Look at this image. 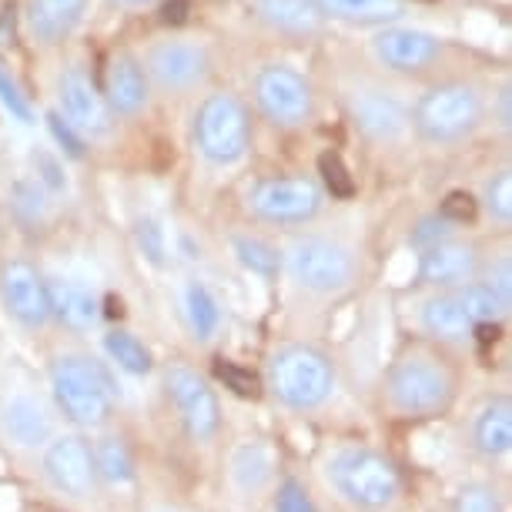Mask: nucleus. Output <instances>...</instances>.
Here are the masks:
<instances>
[{"instance_id": "nucleus-36", "label": "nucleus", "mask_w": 512, "mask_h": 512, "mask_svg": "<svg viewBox=\"0 0 512 512\" xmlns=\"http://www.w3.org/2000/svg\"><path fill=\"white\" fill-rule=\"evenodd\" d=\"M479 208L486 211V218L496 228H509L512 225V171L502 168L496 171L486 185H482V195L476 198Z\"/></svg>"}, {"instance_id": "nucleus-43", "label": "nucleus", "mask_w": 512, "mask_h": 512, "mask_svg": "<svg viewBox=\"0 0 512 512\" xmlns=\"http://www.w3.org/2000/svg\"><path fill=\"white\" fill-rule=\"evenodd\" d=\"M218 375L225 379V385L231 392H238V395H245V399H258V379L251 372H241L235 362H228L225 359V365H218Z\"/></svg>"}, {"instance_id": "nucleus-4", "label": "nucleus", "mask_w": 512, "mask_h": 512, "mask_svg": "<svg viewBox=\"0 0 512 512\" xmlns=\"http://www.w3.org/2000/svg\"><path fill=\"white\" fill-rule=\"evenodd\" d=\"M265 392L288 415L308 419L328 409L338 392V362L315 342H282L265 362Z\"/></svg>"}, {"instance_id": "nucleus-5", "label": "nucleus", "mask_w": 512, "mask_h": 512, "mask_svg": "<svg viewBox=\"0 0 512 512\" xmlns=\"http://www.w3.org/2000/svg\"><path fill=\"white\" fill-rule=\"evenodd\" d=\"M282 275L305 298L335 302L359 285L362 258L349 241L302 231L282 248Z\"/></svg>"}, {"instance_id": "nucleus-3", "label": "nucleus", "mask_w": 512, "mask_h": 512, "mask_svg": "<svg viewBox=\"0 0 512 512\" xmlns=\"http://www.w3.org/2000/svg\"><path fill=\"white\" fill-rule=\"evenodd\" d=\"M47 395L57 415L81 432L111 425L118 409V389L108 362L84 349H57L47 359Z\"/></svg>"}, {"instance_id": "nucleus-33", "label": "nucleus", "mask_w": 512, "mask_h": 512, "mask_svg": "<svg viewBox=\"0 0 512 512\" xmlns=\"http://www.w3.org/2000/svg\"><path fill=\"white\" fill-rule=\"evenodd\" d=\"M456 295H459L462 308H466V315L472 318V325H502L512 308V302H506V298L479 275L472 278V282L459 285Z\"/></svg>"}, {"instance_id": "nucleus-14", "label": "nucleus", "mask_w": 512, "mask_h": 512, "mask_svg": "<svg viewBox=\"0 0 512 512\" xmlns=\"http://www.w3.org/2000/svg\"><path fill=\"white\" fill-rule=\"evenodd\" d=\"M0 308L27 335H41L51 328L47 275L31 258H7L0 265Z\"/></svg>"}, {"instance_id": "nucleus-29", "label": "nucleus", "mask_w": 512, "mask_h": 512, "mask_svg": "<svg viewBox=\"0 0 512 512\" xmlns=\"http://www.w3.org/2000/svg\"><path fill=\"white\" fill-rule=\"evenodd\" d=\"M325 21L355 27H385L405 17V0H312Z\"/></svg>"}, {"instance_id": "nucleus-35", "label": "nucleus", "mask_w": 512, "mask_h": 512, "mask_svg": "<svg viewBox=\"0 0 512 512\" xmlns=\"http://www.w3.org/2000/svg\"><path fill=\"white\" fill-rule=\"evenodd\" d=\"M134 241H138L141 255L158 268L171 265V258H175V241H171L168 228H164L154 215H141L134 221Z\"/></svg>"}, {"instance_id": "nucleus-13", "label": "nucleus", "mask_w": 512, "mask_h": 512, "mask_svg": "<svg viewBox=\"0 0 512 512\" xmlns=\"http://www.w3.org/2000/svg\"><path fill=\"white\" fill-rule=\"evenodd\" d=\"M325 191L312 178L272 175L258 178L245 191V211L272 228H305L322 215Z\"/></svg>"}, {"instance_id": "nucleus-22", "label": "nucleus", "mask_w": 512, "mask_h": 512, "mask_svg": "<svg viewBox=\"0 0 512 512\" xmlns=\"http://www.w3.org/2000/svg\"><path fill=\"white\" fill-rule=\"evenodd\" d=\"M91 449L104 496H141L144 476L138 466V452H134L131 439L121 429H114V422L91 432Z\"/></svg>"}, {"instance_id": "nucleus-23", "label": "nucleus", "mask_w": 512, "mask_h": 512, "mask_svg": "<svg viewBox=\"0 0 512 512\" xmlns=\"http://www.w3.org/2000/svg\"><path fill=\"white\" fill-rule=\"evenodd\" d=\"M151 81L144 64L128 51H118L108 61V71H104V101L114 114V121H134L141 118L144 111L151 108Z\"/></svg>"}, {"instance_id": "nucleus-19", "label": "nucleus", "mask_w": 512, "mask_h": 512, "mask_svg": "<svg viewBox=\"0 0 512 512\" xmlns=\"http://www.w3.org/2000/svg\"><path fill=\"white\" fill-rule=\"evenodd\" d=\"M482 262H486V251L479 248V241L456 231V235L419 251L415 282L422 288H459L482 272Z\"/></svg>"}, {"instance_id": "nucleus-24", "label": "nucleus", "mask_w": 512, "mask_h": 512, "mask_svg": "<svg viewBox=\"0 0 512 512\" xmlns=\"http://www.w3.org/2000/svg\"><path fill=\"white\" fill-rule=\"evenodd\" d=\"M178 318H181V328L188 332V338L195 345H215L221 332L228 325V312H225V302L218 298V292L211 288L208 282L201 278H185L178 285Z\"/></svg>"}, {"instance_id": "nucleus-38", "label": "nucleus", "mask_w": 512, "mask_h": 512, "mask_svg": "<svg viewBox=\"0 0 512 512\" xmlns=\"http://www.w3.org/2000/svg\"><path fill=\"white\" fill-rule=\"evenodd\" d=\"M456 231H459V228L452 225V221L442 218L439 211H432V215H422V218L412 225V231H409V245H412L415 251H422V248L436 245V241H442V238L456 235Z\"/></svg>"}, {"instance_id": "nucleus-39", "label": "nucleus", "mask_w": 512, "mask_h": 512, "mask_svg": "<svg viewBox=\"0 0 512 512\" xmlns=\"http://www.w3.org/2000/svg\"><path fill=\"white\" fill-rule=\"evenodd\" d=\"M0 104H4V111L11 114L14 121H21V124H31L34 121L31 101L24 98L21 88H17V81L4 71V67H0Z\"/></svg>"}, {"instance_id": "nucleus-11", "label": "nucleus", "mask_w": 512, "mask_h": 512, "mask_svg": "<svg viewBox=\"0 0 512 512\" xmlns=\"http://www.w3.org/2000/svg\"><path fill=\"white\" fill-rule=\"evenodd\" d=\"M64 419L57 415L51 395L34 385H14L0 392V446L17 459H31L47 446Z\"/></svg>"}, {"instance_id": "nucleus-31", "label": "nucleus", "mask_w": 512, "mask_h": 512, "mask_svg": "<svg viewBox=\"0 0 512 512\" xmlns=\"http://www.w3.org/2000/svg\"><path fill=\"white\" fill-rule=\"evenodd\" d=\"M268 512H325V496L315 486V479H305L298 472H282L268 492Z\"/></svg>"}, {"instance_id": "nucleus-28", "label": "nucleus", "mask_w": 512, "mask_h": 512, "mask_svg": "<svg viewBox=\"0 0 512 512\" xmlns=\"http://www.w3.org/2000/svg\"><path fill=\"white\" fill-rule=\"evenodd\" d=\"M101 352L111 369L131 375V379H148V375H154V369H158L148 342L124 325H114L101 335Z\"/></svg>"}, {"instance_id": "nucleus-7", "label": "nucleus", "mask_w": 512, "mask_h": 512, "mask_svg": "<svg viewBox=\"0 0 512 512\" xmlns=\"http://www.w3.org/2000/svg\"><path fill=\"white\" fill-rule=\"evenodd\" d=\"M486 118V98L472 81H439L425 88L409 108V131L425 144L452 148L469 141Z\"/></svg>"}, {"instance_id": "nucleus-2", "label": "nucleus", "mask_w": 512, "mask_h": 512, "mask_svg": "<svg viewBox=\"0 0 512 512\" xmlns=\"http://www.w3.org/2000/svg\"><path fill=\"white\" fill-rule=\"evenodd\" d=\"M462 399V365L452 349L436 342L402 345L379 379L382 415L392 422L425 425L452 415Z\"/></svg>"}, {"instance_id": "nucleus-41", "label": "nucleus", "mask_w": 512, "mask_h": 512, "mask_svg": "<svg viewBox=\"0 0 512 512\" xmlns=\"http://www.w3.org/2000/svg\"><path fill=\"white\" fill-rule=\"evenodd\" d=\"M479 278H486V282L496 288L506 302H512V262H509V255H496V258L486 255Z\"/></svg>"}, {"instance_id": "nucleus-40", "label": "nucleus", "mask_w": 512, "mask_h": 512, "mask_svg": "<svg viewBox=\"0 0 512 512\" xmlns=\"http://www.w3.org/2000/svg\"><path fill=\"white\" fill-rule=\"evenodd\" d=\"M439 215L452 221L456 228L469 225V221H476V215H479V201H476V195H469V191H449L439 205Z\"/></svg>"}, {"instance_id": "nucleus-1", "label": "nucleus", "mask_w": 512, "mask_h": 512, "mask_svg": "<svg viewBox=\"0 0 512 512\" xmlns=\"http://www.w3.org/2000/svg\"><path fill=\"white\" fill-rule=\"evenodd\" d=\"M315 486L342 512H402L409 476L389 449L369 439H332L315 456Z\"/></svg>"}, {"instance_id": "nucleus-34", "label": "nucleus", "mask_w": 512, "mask_h": 512, "mask_svg": "<svg viewBox=\"0 0 512 512\" xmlns=\"http://www.w3.org/2000/svg\"><path fill=\"white\" fill-rule=\"evenodd\" d=\"M231 251H235L241 268H248L251 275L265 278V282L282 275V248H275L262 235H235L231 238Z\"/></svg>"}, {"instance_id": "nucleus-12", "label": "nucleus", "mask_w": 512, "mask_h": 512, "mask_svg": "<svg viewBox=\"0 0 512 512\" xmlns=\"http://www.w3.org/2000/svg\"><path fill=\"white\" fill-rule=\"evenodd\" d=\"M251 101L272 128L295 131L315 121L318 98L312 81L292 64L268 61L251 77Z\"/></svg>"}, {"instance_id": "nucleus-30", "label": "nucleus", "mask_w": 512, "mask_h": 512, "mask_svg": "<svg viewBox=\"0 0 512 512\" xmlns=\"http://www.w3.org/2000/svg\"><path fill=\"white\" fill-rule=\"evenodd\" d=\"M446 512H509L506 486L496 476H472L462 479L449 492Z\"/></svg>"}, {"instance_id": "nucleus-8", "label": "nucleus", "mask_w": 512, "mask_h": 512, "mask_svg": "<svg viewBox=\"0 0 512 512\" xmlns=\"http://www.w3.org/2000/svg\"><path fill=\"white\" fill-rule=\"evenodd\" d=\"M191 141L201 161L211 168H235L248 158L251 141H255L248 104L235 91L208 94L191 118Z\"/></svg>"}, {"instance_id": "nucleus-46", "label": "nucleus", "mask_w": 512, "mask_h": 512, "mask_svg": "<svg viewBox=\"0 0 512 512\" xmlns=\"http://www.w3.org/2000/svg\"><path fill=\"white\" fill-rule=\"evenodd\" d=\"M141 512H198L185 506V502H175V499H151V502H141Z\"/></svg>"}, {"instance_id": "nucleus-48", "label": "nucleus", "mask_w": 512, "mask_h": 512, "mask_svg": "<svg viewBox=\"0 0 512 512\" xmlns=\"http://www.w3.org/2000/svg\"><path fill=\"white\" fill-rule=\"evenodd\" d=\"M114 7H128V11H134V7H148L154 4V0H111Z\"/></svg>"}, {"instance_id": "nucleus-37", "label": "nucleus", "mask_w": 512, "mask_h": 512, "mask_svg": "<svg viewBox=\"0 0 512 512\" xmlns=\"http://www.w3.org/2000/svg\"><path fill=\"white\" fill-rule=\"evenodd\" d=\"M318 175H322V185L332 198H352L355 195V178H352V171L345 168L342 154L325 151L322 158H318Z\"/></svg>"}, {"instance_id": "nucleus-32", "label": "nucleus", "mask_w": 512, "mask_h": 512, "mask_svg": "<svg viewBox=\"0 0 512 512\" xmlns=\"http://www.w3.org/2000/svg\"><path fill=\"white\" fill-rule=\"evenodd\" d=\"M11 211L17 218V225L24 231H44L51 225L54 218V201H51V191L44 185H37L34 178H21L14 181L11 188Z\"/></svg>"}, {"instance_id": "nucleus-42", "label": "nucleus", "mask_w": 512, "mask_h": 512, "mask_svg": "<svg viewBox=\"0 0 512 512\" xmlns=\"http://www.w3.org/2000/svg\"><path fill=\"white\" fill-rule=\"evenodd\" d=\"M47 128H51L54 141L61 144L67 158H84V138L61 118V111H47Z\"/></svg>"}, {"instance_id": "nucleus-9", "label": "nucleus", "mask_w": 512, "mask_h": 512, "mask_svg": "<svg viewBox=\"0 0 512 512\" xmlns=\"http://www.w3.org/2000/svg\"><path fill=\"white\" fill-rule=\"evenodd\" d=\"M161 385L175 409L181 429L195 449H218L225 436V409L205 375L188 362H168L161 369Z\"/></svg>"}, {"instance_id": "nucleus-18", "label": "nucleus", "mask_w": 512, "mask_h": 512, "mask_svg": "<svg viewBox=\"0 0 512 512\" xmlns=\"http://www.w3.org/2000/svg\"><path fill=\"white\" fill-rule=\"evenodd\" d=\"M57 104H61V118L71 124V128L81 134L84 141H98L108 138L114 128V114L104 101L101 88L94 84V77L84 71V67H64L61 77H57Z\"/></svg>"}, {"instance_id": "nucleus-44", "label": "nucleus", "mask_w": 512, "mask_h": 512, "mask_svg": "<svg viewBox=\"0 0 512 512\" xmlns=\"http://www.w3.org/2000/svg\"><path fill=\"white\" fill-rule=\"evenodd\" d=\"M34 171H37V185H44L51 195H57V191L67 188V181L61 175V161L51 158V154H34Z\"/></svg>"}, {"instance_id": "nucleus-15", "label": "nucleus", "mask_w": 512, "mask_h": 512, "mask_svg": "<svg viewBox=\"0 0 512 512\" xmlns=\"http://www.w3.org/2000/svg\"><path fill=\"white\" fill-rule=\"evenodd\" d=\"M144 71H148L151 88H158L168 98H181L208 81L211 74V54L201 41H185V37H171V41L151 44L144 54Z\"/></svg>"}, {"instance_id": "nucleus-6", "label": "nucleus", "mask_w": 512, "mask_h": 512, "mask_svg": "<svg viewBox=\"0 0 512 512\" xmlns=\"http://www.w3.org/2000/svg\"><path fill=\"white\" fill-rule=\"evenodd\" d=\"M34 479L54 502L74 512H98L108 499L94 466L91 432L81 429H61L47 439L34 456Z\"/></svg>"}, {"instance_id": "nucleus-16", "label": "nucleus", "mask_w": 512, "mask_h": 512, "mask_svg": "<svg viewBox=\"0 0 512 512\" xmlns=\"http://www.w3.org/2000/svg\"><path fill=\"white\" fill-rule=\"evenodd\" d=\"M345 111L355 131L372 144H399L409 134V104L382 84H355L345 91Z\"/></svg>"}, {"instance_id": "nucleus-47", "label": "nucleus", "mask_w": 512, "mask_h": 512, "mask_svg": "<svg viewBox=\"0 0 512 512\" xmlns=\"http://www.w3.org/2000/svg\"><path fill=\"white\" fill-rule=\"evenodd\" d=\"M185 11H188L185 0H171V4L164 7V21H168V24H181V21H185Z\"/></svg>"}, {"instance_id": "nucleus-27", "label": "nucleus", "mask_w": 512, "mask_h": 512, "mask_svg": "<svg viewBox=\"0 0 512 512\" xmlns=\"http://www.w3.org/2000/svg\"><path fill=\"white\" fill-rule=\"evenodd\" d=\"M258 21L272 27L275 34L308 41L325 31V17L312 0H251Z\"/></svg>"}, {"instance_id": "nucleus-45", "label": "nucleus", "mask_w": 512, "mask_h": 512, "mask_svg": "<svg viewBox=\"0 0 512 512\" xmlns=\"http://www.w3.org/2000/svg\"><path fill=\"white\" fill-rule=\"evenodd\" d=\"M492 118H496V124L502 131L512 128V88L509 84H502L499 94H496V111H492Z\"/></svg>"}, {"instance_id": "nucleus-20", "label": "nucleus", "mask_w": 512, "mask_h": 512, "mask_svg": "<svg viewBox=\"0 0 512 512\" xmlns=\"http://www.w3.org/2000/svg\"><path fill=\"white\" fill-rule=\"evenodd\" d=\"M415 328L425 342H436L452 352L472 345L476 335V325L462 308L456 288H425V295L415 302Z\"/></svg>"}, {"instance_id": "nucleus-26", "label": "nucleus", "mask_w": 512, "mask_h": 512, "mask_svg": "<svg viewBox=\"0 0 512 512\" xmlns=\"http://www.w3.org/2000/svg\"><path fill=\"white\" fill-rule=\"evenodd\" d=\"M88 0H27V31L41 47H61L81 27Z\"/></svg>"}, {"instance_id": "nucleus-10", "label": "nucleus", "mask_w": 512, "mask_h": 512, "mask_svg": "<svg viewBox=\"0 0 512 512\" xmlns=\"http://www.w3.org/2000/svg\"><path fill=\"white\" fill-rule=\"evenodd\" d=\"M282 456L268 439L248 436L231 442L221 466V492L238 512H258L268 502V492L282 476Z\"/></svg>"}, {"instance_id": "nucleus-25", "label": "nucleus", "mask_w": 512, "mask_h": 512, "mask_svg": "<svg viewBox=\"0 0 512 512\" xmlns=\"http://www.w3.org/2000/svg\"><path fill=\"white\" fill-rule=\"evenodd\" d=\"M47 298H51V318L67 332L84 335L101 322V298L81 278L47 275Z\"/></svg>"}, {"instance_id": "nucleus-21", "label": "nucleus", "mask_w": 512, "mask_h": 512, "mask_svg": "<svg viewBox=\"0 0 512 512\" xmlns=\"http://www.w3.org/2000/svg\"><path fill=\"white\" fill-rule=\"evenodd\" d=\"M372 54L385 71L395 74H422L429 67H436L446 54V41L419 27H402V24H385L379 27L372 41Z\"/></svg>"}, {"instance_id": "nucleus-17", "label": "nucleus", "mask_w": 512, "mask_h": 512, "mask_svg": "<svg viewBox=\"0 0 512 512\" xmlns=\"http://www.w3.org/2000/svg\"><path fill=\"white\" fill-rule=\"evenodd\" d=\"M462 446L486 469L506 466V459L512 456V399L506 392L486 395L469 412L466 425H462Z\"/></svg>"}]
</instances>
